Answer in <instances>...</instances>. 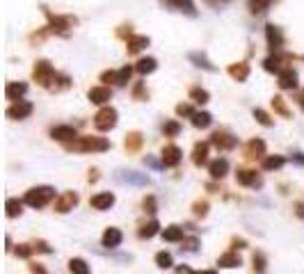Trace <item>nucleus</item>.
I'll return each instance as SVG.
<instances>
[{
  "label": "nucleus",
  "mask_w": 304,
  "mask_h": 274,
  "mask_svg": "<svg viewBox=\"0 0 304 274\" xmlns=\"http://www.w3.org/2000/svg\"><path fill=\"white\" fill-rule=\"evenodd\" d=\"M51 199H55V187H51V185H39V187H32V190L25 192L23 203H28L32 208H44Z\"/></svg>",
  "instance_id": "obj_1"
},
{
  "label": "nucleus",
  "mask_w": 304,
  "mask_h": 274,
  "mask_svg": "<svg viewBox=\"0 0 304 274\" xmlns=\"http://www.w3.org/2000/svg\"><path fill=\"white\" fill-rule=\"evenodd\" d=\"M66 149L71 151H107L110 144L103 137H80V139H73V142L66 144Z\"/></svg>",
  "instance_id": "obj_2"
},
{
  "label": "nucleus",
  "mask_w": 304,
  "mask_h": 274,
  "mask_svg": "<svg viewBox=\"0 0 304 274\" xmlns=\"http://www.w3.org/2000/svg\"><path fill=\"white\" fill-rule=\"evenodd\" d=\"M114 124H117V110L114 107H103V110L96 112L94 126L99 131H110V128H114Z\"/></svg>",
  "instance_id": "obj_3"
},
{
  "label": "nucleus",
  "mask_w": 304,
  "mask_h": 274,
  "mask_svg": "<svg viewBox=\"0 0 304 274\" xmlns=\"http://www.w3.org/2000/svg\"><path fill=\"white\" fill-rule=\"evenodd\" d=\"M53 78H55L53 66L48 64V62H37V66H35V80L37 83L44 85V87H48Z\"/></svg>",
  "instance_id": "obj_4"
},
{
  "label": "nucleus",
  "mask_w": 304,
  "mask_h": 274,
  "mask_svg": "<svg viewBox=\"0 0 304 274\" xmlns=\"http://www.w3.org/2000/svg\"><path fill=\"white\" fill-rule=\"evenodd\" d=\"M162 165L165 167H176L181 162V158H183V153H181V149L176 146V144H167L165 149H162Z\"/></svg>",
  "instance_id": "obj_5"
},
{
  "label": "nucleus",
  "mask_w": 304,
  "mask_h": 274,
  "mask_svg": "<svg viewBox=\"0 0 304 274\" xmlns=\"http://www.w3.org/2000/svg\"><path fill=\"white\" fill-rule=\"evenodd\" d=\"M90 206L94 210H110L114 206V194L112 192H99L90 199Z\"/></svg>",
  "instance_id": "obj_6"
},
{
  "label": "nucleus",
  "mask_w": 304,
  "mask_h": 274,
  "mask_svg": "<svg viewBox=\"0 0 304 274\" xmlns=\"http://www.w3.org/2000/svg\"><path fill=\"white\" fill-rule=\"evenodd\" d=\"M210 142H213L220 151H229V149L236 146V137L227 131H217V133H213V139H210Z\"/></svg>",
  "instance_id": "obj_7"
},
{
  "label": "nucleus",
  "mask_w": 304,
  "mask_h": 274,
  "mask_svg": "<svg viewBox=\"0 0 304 274\" xmlns=\"http://www.w3.org/2000/svg\"><path fill=\"white\" fill-rule=\"evenodd\" d=\"M30 114H32V103H28V101H16L7 110V117H9V119H25V117H30Z\"/></svg>",
  "instance_id": "obj_8"
},
{
  "label": "nucleus",
  "mask_w": 304,
  "mask_h": 274,
  "mask_svg": "<svg viewBox=\"0 0 304 274\" xmlns=\"http://www.w3.org/2000/svg\"><path fill=\"white\" fill-rule=\"evenodd\" d=\"M76 203H78L76 192H64L62 197L55 199V210H57V213H69V210H73Z\"/></svg>",
  "instance_id": "obj_9"
},
{
  "label": "nucleus",
  "mask_w": 304,
  "mask_h": 274,
  "mask_svg": "<svg viewBox=\"0 0 304 274\" xmlns=\"http://www.w3.org/2000/svg\"><path fill=\"white\" fill-rule=\"evenodd\" d=\"M121 240H124V235H121L119 228L110 227V228H105L101 242H103V247H107V249H114V247H119V244H121Z\"/></svg>",
  "instance_id": "obj_10"
},
{
  "label": "nucleus",
  "mask_w": 304,
  "mask_h": 274,
  "mask_svg": "<svg viewBox=\"0 0 304 274\" xmlns=\"http://www.w3.org/2000/svg\"><path fill=\"white\" fill-rule=\"evenodd\" d=\"M263 153H265V142L263 139H250L245 144V158L254 160V158H261Z\"/></svg>",
  "instance_id": "obj_11"
},
{
  "label": "nucleus",
  "mask_w": 304,
  "mask_h": 274,
  "mask_svg": "<svg viewBox=\"0 0 304 274\" xmlns=\"http://www.w3.org/2000/svg\"><path fill=\"white\" fill-rule=\"evenodd\" d=\"M236 181H238L240 185L261 187V179L256 176V172H250V169H238V174H236Z\"/></svg>",
  "instance_id": "obj_12"
},
{
  "label": "nucleus",
  "mask_w": 304,
  "mask_h": 274,
  "mask_svg": "<svg viewBox=\"0 0 304 274\" xmlns=\"http://www.w3.org/2000/svg\"><path fill=\"white\" fill-rule=\"evenodd\" d=\"M53 139H60V142H69V139H76V128L73 126H55L51 131Z\"/></svg>",
  "instance_id": "obj_13"
},
{
  "label": "nucleus",
  "mask_w": 304,
  "mask_h": 274,
  "mask_svg": "<svg viewBox=\"0 0 304 274\" xmlns=\"http://www.w3.org/2000/svg\"><path fill=\"white\" fill-rule=\"evenodd\" d=\"M192 162H195L197 167H202V165H206V162H208V144H206V142H197V144H195V151H192Z\"/></svg>",
  "instance_id": "obj_14"
},
{
  "label": "nucleus",
  "mask_w": 304,
  "mask_h": 274,
  "mask_svg": "<svg viewBox=\"0 0 304 274\" xmlns=\"http://www.w3.org/2000/svg\"><path fill=\"white\" fill-rule=\"evenodd\" d=\"M279 87L281 90H295L298 87V73L293 69H284L279 73Z\"/></svg>",
  "instance_id": "obj_15"
},
{
  "label": "nucleus",
  "mask_w": 304,
  "mask_h": 274,
  "mask_svg": "<svg viewBox=\"0 0 304 274\" xmlns=\"http://www.w3.org/2000/svg\"><path fill=\"white\" fill-rule=\"evenodd\" d=\"M217 265H220V268H227V270H233V268H240L243 261H240V256L236 251H227V254H222V256L217 258Z\"/></svg>",
  "instance_id": "obj_16"
},
{
  "label": "nucleus",
  "mask_w": 304,
  "mask_h": 274,
  "mask_svg": "<svg viewBox=\"0 0 304 274\" xmlns=\"http://www.w3.org/2000/svg\"><path fill=\"white\" fill-rule=\"evenodd\" d=\"M208 172H210V176H213V179H224V176H227V172H229V162L224 160V158H217V160H213L208 165Z\"/></svg>",
  "instance_id": "obj_17"
},
{
  "label": "nucleus",
  "mask_w": 304,
  "mask_h": 274,
  "mask_svg": "<svg viewBox=\"0 0 304 274\" xmlns=\"http://www.w3.org/2000/svg\"><path fill=\"white\" fill-rule=\"evenodd\" d=\"M265 37H268V44H270V48H279L281 44H284V37H281V32H279V28L277 25H272V23H268L265 25Z\"/></svg>",
  "instance_id": "obj_18"
},
{
  "label": "nucleus",
  "mask_w": 304,
  "mask_h": 274,
  "mask_svg": "<svg viewBox=\"0 0 304 274\" xmlns=\"http://www.w3.org/2000/svg\"><path fill=\"white\" fill-rule=\"evenodd\" d=\"M110 90L107 87H94V90H90V101L96 103V105H103V103L110 101Z\"/></svg>",
  "instance_id": "obj_19"
},
{
  "label": "nucleus",
  "mask_w": 304,
  "mask_h": 274,
  "mask_svg": "<svg viewBox=\"0 0 304 274\" xmlns=\"http://www.w3.org/2000/svg\"><path fill=\"white\" fill-rule=\"evenodd\" d=\"M162 240L165 242H183V228L176 227V224H172V227H167L165 231H162Z\"/></svg>",
  "instance_id": "obj_20"
},
{
  "label": "nucleus",
  "mask_w": 304,
  "mask_h": 274,
  "mask_svg": "<svg viewBox=\"0 0 304 274\" xmlns=\"http://www.w3.org/2000/svg\"><path fill=\"white\" fill-rule=\"evenodd\" d=\"M25 91H28V85H25V83H9V85H7V90H5V94H7V98L18 101Z\"/></svg>",
  "instance_id": "obj_21"
},
{
  "label": "nucleus",
  "mask_w": 304,
  "mask_h": 274,
  "mask_svg": "<svg viewBox=\"0 0 304 274\" xmlns=\"http://www.w3.org/2000/svg\"><path fill=\"white\" fill-rule=\"evenodd\" d=\"M121 181L131 185H149V176L144 174H137V172H121Z\"/></svg>",
  "instance_id": "obj_22"
},
{
  "label": "nucleus",
  "mask_w": 304,
  "mask_h": 274,
  "mask_svg": "<svg viewBox=\"0 0 304 274\" xmlns=\"http://www.w3.org/2000/svg\"><path fill=\"white\" fill-rule=\"evenodd\" d=\"M229 73H231V78H236V80H245V78L250 76V66L245 64V62H238V64H231L229 66Z\"/></svg>",
  "instance_id": "obj_23"
},
{
  "label": "nucleus",
  "mask_w": 304,
  "mask_h": 274,
  "mask_svg": "<svg viewBox=\"0 0 304 274\" xmlns=\"http://www.w3.org/2000/svg\"><path fill=\"white\" fill-rule=\"evenodd\" d=\"M69 272L71 274H90V265L83 258H71L69 261Z\"/></svg>",
  "instance_id": "obj_24"
},
{
  "label": "nucleus",
  "mask_w": 304,
  "mask_h": 274,
  "mask_svg": "<svg viewBox=\"0 0 304 274\" xmlns=\"http://www.w3.org/2000/svg\"><path fill=\"white\" fill-rule=\"evenodd\" d=\"M158 228H160V224H158V220H151L149 224H144V227L140 228V238H142V240H149V238H153L155 233H158Z\"/></svg>",
  "instance_id": "obj_25"
},
{
  "label": "nucleus",
  "mask_w": 304,
  "mask_h": 274,
  "mask_svg": "<svg viewBox=\"0 0 304 274\" xmlns=\"http://www.w3.org/2000/svg\"><path fill=\"white\" fill-rule=\"evenodd\" d=\"M284 158L281 155H268L265 160H263V169H268V172H274V169H281L284 167Z\"/></svg>",
  "instance_id": "obj_26"
},
{
  "label": "nucleus",
  "mask_w": 304,
  "mask_h": 274,
  "mask_svg": "<svg viewBox=\"0 0 304 274\" xmlns=\"http://www.w3.org/2000/svg\"><path fill=\"white\" fill-rule=\"evenodd\" d=\"M144 46H149V37H131L128 39V53H137Z\"/></svg>",
  "instance_id": "obj_27"
},
{
  "label": "nucleus",
  "mask_w": 304,
  "mask_h": 274,
  "mask_svg": "<svg viewBox=\"0 0 304 274\" xmlns=\"http://www.w3.org/2000/svg\"><path fill=\"white\" fill-rule=\"evenodd\" d=\"M210 119H213V117H210L208 112H195L192 114V126H195V128H208Z\"/></svg>",
  "instance_id": "obj_28"
},
{
  "label": "nucleus",
  "mask_w": 304,
  "mask_h": 274,
  "mask_svg": "<svg viewBox=\"0 0 304 274\" xmlns=\"http://www.w3.org/2000/svg\"><path fill=\"white\" fill-rule=\"evenodd\" d=\"M252 263H254V272L263 274V272H265V265H268V258H265V254H263V251H254Z\"/></svg>",
  "instance_id": "obj_29"
},
{
  "label": "nucleus",
  "mask_w": 304,
  "mask_h": 274,
  "mask_svg": "<svg viewBox=\"0 0 304 274\" xmlns=\"http://www.w3.org/2000/svg\"><path fill=\"white\" fill-rule=\"evenodd\" d=\"M155 60L153 57H142V60L137 62V66H135V71L137 73H151V71H155Z\"/></svg>",
  "instance_id": "obj_30"
},
{
  "label": "nucleus",
  "mask_w": 304,
  "mask_h": 274,
  "mask_svg": "<svg viewBox=\"0 0 304 274\" xmlns=\"http://www.w3.org/2000/svg\"><path fill=\"white\" fill-rule=\"evenodd\" d=\"M155 265H158V268H162V270L172 268V265H174L172 254H169V251H158V254H155Z\"/></svg>",
  "instance_id": "obj_31"
},
{
  "label": "nucleus",
  "mask_w": 304,
  "mask_h": 274,
  "mask_svg": "<svg viewBox=\"0 0 304 274\" xmlns=\"http://www.w3.org/2000/svg\"><path fill=\"white\" fill-rule=\"evenodd\" d=\"M23 213V203L18 199H7V217H16Z\"/></svg>",
  "instance_id": "obj_32"
},
{
  "label": "nucleus",
  "mask_w": 304,
  "mask_h": 274,
  "mask_svg": "<svg viewBox=\"0 0 304 274\" xmlns=\"http://www.w3.org/2000/svg\"><path fill=\"white\" fill-rule=\"evenodd\" d=\"M263 66H265V71H274V73H281L284 69H281V60L277 57V55H270L268 60L263 62Z\"/></svg>",
  "instance_id": "obj_33"
},
{
  "label": "nucleus",
  "mask_w": 304,
  "mask_h": 274,
  "mask_svg": "<svg viewBox=\"0 0 304 274\" xmlns=\"http://www.w3.org/2000/svg\"><path fill=\"white\" fill-rule=\"evenodd\" d=\"M140 144H142L140 133H131V135H128V139H126V149H128V151H137V149H140Z\"/></svg>",
  "instance_id": "obj_34"
},
{
  "label": "nucleus",
  "mask_w": 304,
  "mask_h": 274,
  "mask_svg": "<svg viewBox=\"0 0 304 274\" xmlns=\"http://www.w3.org/2000/svg\"><path fill=\"white\" fill-rule=\"evenodd\" d=\"M131 73H133L131 66H124V69H119V71H117V78H114V83H117V85H126L128 80H131Z\"/></svg>",
  "instance_id": "obj_35"
},
{
  "label": "nucleus",
  "mask_w": 304,
  "mask_h": 274,
  "mask_svg": "<svg viewBox=\"0 0 304 274\" xmlns=\"http://www.w3.org/2000/svg\"><path fill=\"white\" fill-rule=\"evenodd\" d=\"M172 2H174V5H176V7H179L181 12L190 14V16H195V14H197V12H195V5H192L190 0H172Z\"/></svg>",
  "instance_id": "obj_36"
},
{
  "label": "nucleus",
  "mask_w": 304,
  "mask_h": 274,
  "mask_svg": "<svg viewBox=\"0 0 304 274\" xmlns=\"http://www.w3.org/2000/svg\"><path fill=\"white\" fill-rule=\"evenodd\" d=\"M190 96H192V101H195V103H202V105H203V103H208V91H206V90H199V87H197V90L190 91Z\"/></svg>",
  "instance_id": "obj_37"
},
{
  "label": "nucleus",
  "mask_w": 304,
  "mask_h": 274,
  "mask_svg": "<svg viewBox=\"0 0 304 274\" xmlns=\"http://www.w3.org/2000/svg\"><path fill=\"white\" fill-rule=\"evenodd\" d=\"M268 5H270V0H252L250 9H252V14H261V12H265Z\"/></svg>",
  "instance_id": "obj_38"
},
{
  "label": "nucleus",
  "mask_w": 304,
  "mask_h": 274,
  "mask_svg": "<svg viewBox=\"0 0 304 274\" xmlns=\"http://www.w3.org/2000/svg\"><path fill=\"white\" fill-rule=\"evenodd\" d=\"M51 25H53V30H66L69 28V21L66 18H60V16H51Z\"/></svg>",
  "instance_id": "obj_39"
},
{
  "label": "nucleus",
  "mask_w": 304,
  "mask_h": 274,
  "mask_svg": "<svg viewBox=\"0 0 304 274\" xmlns=\"http://www.w3.org/2000/svg\"><path fill=\"white\" fill-rule=\"evenodd\" d=\"M190 60H195V62H197V66H203V69H208V71H213V69H215L213 64H208V60H206V57H202V55H197V53H192Z\"/></svg>",
  "instance_id": "obj_40"
},
{
  "label": "nucleus",
  "mask_w": 304,
  "mask_h": 274,
  "mask_svg": "<svg viewBox=\"0 0 304 274\" xmlns=\"http://www.w3.org/2000/svg\"><path fill=\"white\" fill-rule=\"evenodd\" d=\"M162 131H165V135H179L181 126L176 124V121H167V124L162 126Z\"/></svg>",
  "instance_id": "obj_41"
},
{
  "label": "nucleus",
  "mask_w": 304,
  "mask_h": 274,
  "mask_svg": "<svg viewBox=\"0 0 304 274\" xmlns=\"http://www.w3.org/2000/svg\"><path fill=\"white\" fill-rule=\"evenodd\" d=\"M272 105L277 107V110H279L284 117H288V107H286V103H284V98H281V96H274V98H272Z\"/></svg>",
  "instance_id": "obj_42"
},
{
  "label": "nucleus",
  "mask_w": 304,
  "mask_h": 274,
  "mask_svg": "<svg viewBox=\"0 0 304 274\" xmlns=\"http://www.w3.org/2000/svg\"><path fill=\"white\" fill-rule=\"evenodd\" d=\"M254 117H256V121L261 126H272V119H270V117L263 112V110H254Z\"/></svg>",
  "instance_id": "obj_43"
},
{
  "label": "nucleus",
  "mask_w": 304,
  "mask_h": 274,
  "mask_svg": "<svg viewBox=\"0 0 304 274\" xmlns=\"http://www.w3.org/2000/svg\"><path fill=\"white\" fill-rule=\"evenodd\" d=\"M192 210H195V215H197V217H203V215L208 213V203H206V201H197L195 206H192Z\"/></svg>",
  "instance_id": "obj_44"
},
{
  "label": "nucleus",
  "mask_w": 304,
  "mask_h": 274,
  "mask_svg": "<svg viewBox=\"0 0 304 274\" xmlns=\"http://www.w3.org/2000/svg\"><path fill=\"white\" fill-rule=\"evenodd\" d=\"M16 254H18L21 258H30L32 247H30V244H18V247H16Z\"/></svg>",
  "instance_id": "obj_45"
},
{
  "label": "nucleus",
  "mask_w": 304,
  "mask_h": 274,
  "mask_svg": "<svg viewBox=\"0 0 304 274\" xmlns=\"http://www.w3.org/2000/svg\"><path fill=\"white\" fill-rule=\"evenodd\" d=\"M176 114H181V117H192L195 112H192V107L188 105V103H181V105L176 107Z\"/></svg>",
  "instance_id": "obj_46"
},
{
  "label": "nucleus",
  "mask_w": 304,
  "mask_h": 274,
  "mask_svg": "<svg viewBox=\"0 0 304 274\" xmlns=\"http://www.w3.org/2000/svg\"><path fill=\"white\" fill-rule=\"evenodd\" d=\"M32 249H37V251H44V254H51V247H48V242H44V240H35V247Z\"/></svg>",
  "instance_id": "obj_47"
},
{
  "label": "nucleus",
  "mask_w": 304,
  "mask_h": 274,
  "mask_svg": "<svg viewBox=\"0 0 304 274\" xmlns=\"http://www.w3.org/2000/svg\"><path fill=\"white\" fill-rule=\"evenodd\" d=\"M144 210H147V213H151V215L155 213V199L153 197H147V199H144Z\"/></svg>",
  "instance_id": "obj_48"
},
{
  "label": "nucleus",
  "mask_w": 304,
  "mask_h": 274,
  "mask_svg": "<svg viewBox=\"0 0 304 274\" xmlns=\"http://www.w3.org/2000/svg\"><path fill=\"white\" fill-rule=\"evenodd\" d=\"M183 244H185V249H188V251H197L199 240L197 238H190V240H183Z\"/></svg>",
  "instance_id": "obj_49"
},
{
  "label": "nucleus",
  "mask_w": 304,
  "mask_h": 274,
  "mask_svg": "<svg viewBox=\"0 0 304 274\" xmlns=\"http://www.w3.org/2000/svg\"><path fill=\"white\" fill-rule=\"evenodd\" d=\"M231 244H233V249H245V247H247V242H245L243 238H233Z\"/></svg>",
  "instance_id": "obj_50"
},
{
  "label": "nucleus",
  "mask_w": 304,
  "mask_h": 274,
  "mask_svg": "<svg viewBox=\"0 0 304 274\" xmlns=\"http://www.w3.org/2000/svg\"><path fill=\"white\" fill-rule=\"evenodd\" d=\"M30 272L32 274H46V270H44L42 265H30Z\"/></svg>",
  "instance_id": "obj_51"
},
{
  "label": "nucleus",
  "mask_w": 304,
  "mask_h": 274,
  "mask_svg": "<svg viewBox=\"0 0 304 274\" xmlns=\"http://www.w3.org/2000/svg\"><path fill=\"white\" fill-rule=\"evenodd\" d=\"M295 213H298L300 217H304V201H302V203H298V210H295Z\"/></svg>",
  "instance_id": "obj_52"
},
{
  "label": "nucleus",
  "mask_w": 304,
  "mask_h": 274,
  "mask_svg": "<svg viewBox=\"0 0 304 274\" xmlns=\"http://www.w3.org/2000/svg\"><path fill=\"white\" fill-rule=\"evenodd\" d=\"M295 160H298L300 165H304V155L302 153H295Z\"/></svg>",
  "instance_id": "obj_53"
},
{
  "label": "nucleus",
  "mask_w": 304,
  "mask_h": 274,
  "mask_svg": "<svg viewBox=\"0 0 304 274\" xmlns=\"http://www.w3.org/2000/svg\"><path fill=\"white\" fill-rule=\"evenodd\" d=\"M199 274H217L215 270H206V272H199Z\"/></svg>",
  "instance_id": "obj_54"
},
{
  "label": "nucleus",
  "mask_w": 304,
  "mask_h": 274,
  "mask_svg": "<svg viewBox=\"0 0 304 274\" xmlns=\"http://www.w3.org/2000/svg\"><path fill=\"white\" fill-rule=\"evenodd\" d=\"M300 101H302V105H304V94H302V98H300Z\"/></svg>",
  "instance_id": "obj_55"
}]
</instances>
